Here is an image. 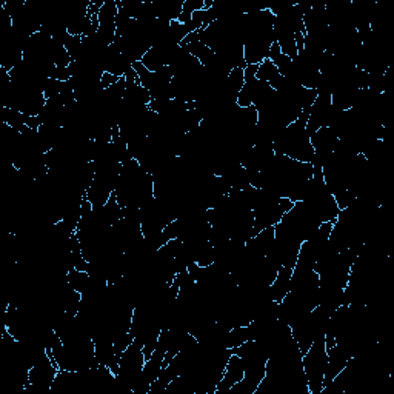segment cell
I'll return each instance as SVG.
<instances>
[{"instance_id":"obj_1","label":"cell","mask_w":394,"mask_h":394,"mask_svg":"<svg viewBox=\"0 0 394 394\" xmlns=\"http://www.w3.org/2000/svg\"><path fill=\"white\" fill-rule=\"evenodd\" d=\"M328 364V352L325 347V335L314 340L308 352L302 356V369L308 383L310 394H322L323 376Z\"/></svg>"},{"instance_id":"obj_2","label":"cell","mask_w":394,"mask_h":394,"mask_svg":"<svg viewBox=\"0 0 394 394\" xmlns=\"http://www.w3.org/2000/svg\"><path fill=\"white\" fill-rule=\"evenodd\" d=\"M243 378H245V370H243L242 359L238 354L233 353L228 359V362H226L222 381L219 382L217 390L214 394H226L234 387V385H238Z\"/></svg>"},{"instance_id":"obj_3","label":"cell","mask_w":394,"mask_h":394,"mask_svg":"<svg viewBox=\"0 0 394 394\" xmlns=\"http://www.w3.org/2000/svg\"><path fill=\"white\" fill-rule=\"evenodd\" d=\"M291 277H293V268L280 267V270L277 271L276 279L268 288L271 301L276 303H280L284 301V297L291 290Z\"/></svg>"},{"instance_id":"obj_4","label":"cell","mask_w":394,"mask_h":394,"mask_svg":"<svg viewBox=\"0 0 394 394\" xmlns=\"http://www.w3.org/2000/svg\"><path fill=\"white\" fill-rule=\"evenodd\" d=\"M256 79H259L262 82H267L268 85H271V88L276 91L282 88L285 83V77L279 73L277 66L271 62L270 59H265L264 62L257 65Z\"/></svg>"}]
</instances>
